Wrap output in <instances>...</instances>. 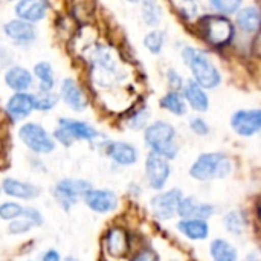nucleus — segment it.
Here are the masks:
<instances>
[{"mask_svg": "<svg viewBox=\"0 0 261 261\" xmlns=\"http://www.w3.org/2000/svg\"><path fill=\"white\" fill-rule=\"evenodd\" d=\"M170 81H171V84H173V86H176V87H180V84H182L180 76H179L174 70H171V72H170Z\"/></svg>", "mask_w": 261, "mask_h": 261, "instance_id": "58836bf2", "label": "nucleus"}, {"mask_svg": "<svg viewBox=\"0 0 261 261\" xmlns=\"http://www.w3.org/2000/svg\"><path fill=\"white\" fill-rule=\"evenodd\" d=\"M61 96H63L64 102L70 109H73L76 112H81L87 106V98L84 96L83 90L80 89V86L72 78L63 80V83H61Z\"/></svg>", "mask_w": 261, "mask_h": 261, "instance_id": "2eb2a0df", "label": "nucleus"}, {"mask_svg": "<svg viewBox=\"0 0 261 261\" xmlns=\"http://www.w3.org/2000/svg\"><path fill=\"white\" fill-rule=\"evenodd\" d=\"M245 261H261V258L258 254H249V255L246 257V260Z\"/></svg>", "mask_w": 261, "mask_h": 261, "instance_id": "a19ab883", "label": "nucleus"}, {"mask_svg": "<svg viewBox=\"0 0 261 261\" xmlns=\"http://www.w3.org/2000/svg\"><path fill=\"white\" fill-rule=\"evenodd\" d=\"M5 81L11 89L17 90V93H23L32 86V75L24 67L14 66L5 73Z\"/></svg>", "mask_w": 261, "mask_h": 261, "instance_id": "aec40b11", "label": "nucleus"}, {"mask_svg": "<svg viewBox=\"0 0 261 261\" xmlns=\"http://www.w3.org/2000/svg\"><path fill=\"white\" fill-rule=\"evenodd\" d=\"M170 165L167 159L161 154L150 153L147 161H145V176L148 179V184L153 190H161L167 184L170 177Z\"/></svg>", "mask_w": 261, "mask_h": 261, "instance_id": "6e6552de", "label": "nucleus"}, {"mask_svg": "<svg viewBox=\"0 0 261 261\" xmlns=\"http://www.w3.org/2000/svg\"><path fill=\"white\" fill-rule=\"evenodd\" d=\"M23 217H24L26 220H29L34 226H40V225L43 223V217H41V214H40L37 210H34V208H24Z\"/></svg>", "mask_w": 261, "mask_h": 261, "instance_id": "c9c22d12", "label": "nucleus"}, {"mask_svg": "<svg viewBox=\"0 0 261 261\" xmlns=\"http://www.w3.org/2000/svg\"><path fill=\"white\" fill-rule=\"evenodd\" d=\"M147 119H148V112H145V110H139V112H138V113H135V116L130 119L128 125H130L132 128H141V127H144V125H145Z\"/></svg>", "mask_w": 261, "mask_h": 261, "instance_id": "f704fd0d", "label": "nucleus"}, {"mask_svg": "<svg viewBox=\"0 0 261 261\" xmlns=\"http://www.w3.org/2000/svg\"><path fill=\"white\" fill-rule=\"evenodd\" d=\"M182 58L185 64L191 69L194 81L199 86H202L203 89H214L220 84L222 75L205 52L194 47H185L182 50Z\"/></svg>", "mask_w": 261, "mask_h": 261, "instance_id": "f257e3e1", "label": "nucleus"}, {"mask_svg": "<svg viewBox=\"0 0 261 261\" xmlns=\"http://www.w3.org/2000/svg\"><path fill=\"white\" fill-rule=\"evenodd\" d=\"M232 167L229 159L222 153H205L191 165L190 174L197 180L223 179L231 173Z\"/></svg>", "mask_w": 261, "mask_h": 261, "instance_id": "7ed1b4c3", "label": "nucleus"}, {"mask_svg": "<svg viewBox=\"0 0 261 261\" xmlns=\"http://www.w3.org/2000/svg\"><path fill=\"white\" fill-rule=\"evenodd\" d=\"M184 200L182 191L174 188L167 193L158 194L151 199V210L161 220H168L174 214H179V206Z\"/></svg>", "mask_w": 261, "mask_h": 261, "instance_id": "423d86ee", "label": "nucleus"}, {"mask_svg": "<svg viewBox=\"0 0 261 261\" xmlns=\"http://www.w3.org/2000/svg\"><path fill=\"white\" fill-rule=\"evenodd\" d=\"M173 261H176V260H173Z\"/></svg>", "mask_w": 261, "mask_h": 261, "instance_id": "79ce46f5", "label": "nucleus"}, {"mask_svg": "<svg viewBox=\"0 0 261 261\" xmlns=\"http://www.w3.org/2000/svg\"><path fill=\"white\" fill-rule=\"evenodd\" d=\"M214 214V208L208 203H202L194 197H184L179 206V216L185 220H205Z\"/></svg>", "mask_w": 261, "mask_h": 261, "instance_id": "f8f14e48", "label": "nucleus"}, {"mask_svg": "<svg viewBox=\"0 0 261 261\" xmlns=\"http://www.w3.org/2000/svg\"><path fill=\"white\" fill-rule=\"evenodd\" d=\"M47 3L43 0H21L15 5V14L23 21H38L46 15Z\"/></svg>", "mask_w": 261, "mask_h": 261, "instance_id": "dca6fc26", "label": "nucleus"}, {"mask_svg": "<svg viewBox=\"0 0 261 261\" xmlns=\"http://www.w3.org/2000/svg\"><path fill=\"white\" fill-rule=\"evenodd\" d=\"M34 109H35V96L26 92L12 95L6 102V112L12 121L24 119L26 116L31 115Z\"/></svg>", "mask_w": 261, "mask_h": 261, "instance_id": "9b49d317", "label": "nucleus"}, {"mask_svg": "<svg viewBox=\"0 0 261 261\" xmlns=\"http://www.w3.org/2000/svg\"><path fill=\"white\" fill-rule=\"evenodd\" d=\"M200 28L205 40L214 46H223L234 35L232 23L222 15H205L200 20Z\"/></svg>", "mask_w": 261, "mask_h": 261, "instance_id": "20e7f679", "label": "nucleus"}, {"mask_svg": "<svg viewBox=\"0 0 261 261\" xmlns=\"http://www.w3.org/2000/svg\"><path fill=\"white\" fill-rule=\"evenodd\" d=\"M164 41H165V34L162 31H153L147 34L144 38V44L151 54H159L162 50Z\"/></svg>", "mask_w": 261, "mask_h": 261, "instance_id": "c85d7f7f", "label": "nucleus"}, {"mask_svg": "<svg viewBox=\"0 0 261 261\" xmlns=\"http://www.w3.org/2000/svg\"><path fill=\"white\" fill-rule=\"evenodd\" d=\"M254 52H255V55H258L261 58V32L257 35V38L254 41Z\"/></svg>", "mask_w": 261, "mask_h": 261, "instance_id": "ea45409f", "label": "nucleus"}, {"mask_svg": "<svg viewBox=\"0 0 261 261\" xmlns=\"http://www.w3.org/2000/svg\"><path fill=\"white\" fill-rule=\"evenodd\" d=\"M132 261H159V257L151 249H145V251L139 252Z\"/></svg>", "mask_w": 261, "mask_h": 261, "instance_id": "e433bc0d", "label": "nucleus"}, {"mask_svg": "<svg viewBox=\"0 0 261 261\" xmlns=\"http://www.w3.org/2000/svg\"><path fill=\"white\" fill-rule=\"evenodd\" d=\"M232 128L240 136H252L261 130V110H239L231 118Z\"/></svg>", "mask_w": 261, "mask_h": 261, "instance_id": "1a4fd4ad", "label": "nucleus"}, {"mask_svg": "<svg viewBox=\"0 0 261 261\" xmlns=\"http://www.w3.org/2000/svg\"><path fill=\"white\" fill-rule=\"evenodd\" d=\"M211 257L214 261H239L237 251L223 239H217L211 243Z\"/></svg>", "mask_w": 261, "mask_h": 261, "instance_id": "b1692460", "label": "nucleus"}, {"mask_svg": "<svg viewBox=\"0 0 261 261\" xmlns=\"http://www.w3.org/2000/svg\"><path fill=\"white\" fill-rule=\"evenodd\" d=\"M177 229L191 240H205L210 234V226L205 220H180Z\"/></svg>", "mask_w": 261, "mask_h": 261, "instance_id": "5701e85b", "label": "nucleus"}, {"mask_svg": "<svg viewBox=\"0 0 261 261\" xmlns=\"http://www.w3.org/2000/svg\"><path fill=\"white\" fill-rule=\"evenodd\" d=\"M32 226H34V225H32L29 220H26V219H23V220H14V222L9 225V231H11V234H24V232H28Z\"/></svg>", "mask_w": 261, "mask_h": 261, "instance_id": "473e14b6", "label": "nucleus"}, {"mask_svg": "<svg viewBox=\"0 0 261 261\" xmlns=\"http://www.w3.org/2000/svg\"><path fill=\"white\" fill-rule=\"evenodd\" d=\"M23 213H24V208H21L18 203H14V202H5L0 206V217L3 220H12L14 222V219L23 216Z\"/></svg>", "mask_w": 261, "mask_h": 261, "instance_id": "c756f323", "label": "nucleus"}, {"mask_svg": "<svg viewBox=\"0 0 261 261\" xmlns=\"http://www.w3.org/2000/svg\"><path fill=\"white\" fill-rule=\"evenodd\" d=\"M184 93H185V98L187 101L190 102V106L197 110V112H206L208 107H210V99L203 90L202 86H199L194 80L188 81L185 89H184Z\"/></svg>", "mask_w": 261, "mask_h": 261, "instance_id": "412c9836", "label": "nucleus"}, {"mask_svg": "<svg viewBox=\"0 0 261 261\" xmlns=\"http://www.w3.org/2000/svg\"><path fill=\"white\" fill-rule=\"evenodd\" d=\"M210 5L220 14H232V12L239 11V8L242 6V2H239V0H214V2H210Z\"/></svg>", "mask_w": 261, "mask_h": 261, "instance_id": "7c9ffc66", "label": "nucleus"}, {"mask_svg": "<svg viewBox=\"0 0 261 261\" xmlns=\"http://www.w3.org/2000/svg\"><path fill=\"white\" fill-rule=\"evenodd\" d=\"M34 72L37 75V78L40 80V90L41 92H50V89L54 87V72L49 63H38L34 67Z\"/></svg>", "mask_w": 261, "mask_h": 261, "instance_id": "a878e982", "label": "nucleus"}, {"mask_svg": "<svg viewBox=\"0 0 261 261\" xmlns=\"http://www.w3.org/2000/svg\"><path fill=\"white\" fill-rule=\"evenodd\" d=\"M142 17L145 23L151 28L158 26L162 20V12L158 3L154 2H144L142 3Z\"/></svg>", "mask_w": 261, "mask_h": 261, "instance_id": "cd10ccee", "label": "nucleus"}, {"mask_svg": "<svg viewBox=\"0 0 261 261\" xmlns=\"http://www.w3.org/2000/svg\"><path fill=\"white\" fill-rule=\"evenodd\" d=\"M107 153L110 158L119 165H132L138 159V151L133 145L127 142H110L107 147Z\"/></svg>", "mask_w": 261, "mask_h": 261, "instance_id": "6ab92c4d", "label": "nucleus"}, {"mask_svg": "<svg viewBox=\"0 0 261 261\" xmlns=\"http://www.w3.org/2000/svg\"><path fill=\"white\" fill-rule=\"evenodd\" d=\"M145 142L151 148L153 153L164 156L165 159H173L177 154L176 144V130L173 125L158 121L147 127L145 130Z\"/></svg>", "mask_w": 261, "mask_h": 261, "instance_id": "f03ea898", "label": "nucleus"}, {"mask_svg": "<svg viewBox=\"0 0 261 261\" xmlns=\"http://www.w3.org/2000/svg\"><path fill=\"white\" fill-rule=\"evenodd\" d=\"M84 202L87 203V206L99 214H106L110 213L113 210H116L118 206V197L113 191L109 190H90L86 197Z\"/></svg>", "mask_w": 261, "mask_h": 261, "instance_id": "9d476101", "label": "nucleus"}, {"mask_svg": "<svg viewBox=\"0 0 261 261\" xmlns=\"http://www.w3.org/2000/svg\"><path fill=\"white\" fill-rule=\"evenodd\" d=\"M190 127H191V130H193L196 135H199V136H205V135H208V132H210V127H208L206 122H205L203 119H200V118H193V119L190 121Z\"/></svg>", "mask_w": 261, "mask_h": 261, "instance_id": "72a5a7b5", "label": "nucleus"}, {"mask_svg": "<svg viewBox=\"0 0 261 261\" xmlns=\"http://www.w3.org/2000/svg\"><path fill=\"white\" fill-rule=\"evenodd\" d=\"M237 24L245 32H257L261 28V12L255 6H245L237 12Z\"/></svg>", "mask_w": 261, "mask_h": 261, "instance_id": "4be33fe9", "label": "nucleus"}, {"mask_svg": "<svg viewBox=\"0 0 261 261\" xmlns=\"http://www.w3.org/2000/svg\"><path fill=\"white\" fill-rule=\"evenodd\" d=\"M20 139L24 142V145L32 150L34 153H40V154H46L50 153L55 148V142L54 139L49 136V133L38 124L34 122H28L24 124L20 132H18Z\"/></svg>", "mask_w": 261, "mask_h": 261, "instance_id": "39448f33", "label": "nucleus"}, {"mask_svg": "<svg viewBox=\"0 0 261 261\" xmlns=\"http://www.w3.org/2000/svg\"><path fill=\"white\" fill-rule=\"evenodd\" d=\"M161 106L164 109H167L168 112H171L173 115H177V116H182L187 113V106H185V101L184 98L176 92V90H171L170 93H167L162 99H161Z\"/></svg>", "mask_w": 261, "mask_h": 261, "instance_id": "393cba45", "label": "nucleus"}, {"mask_svg": "<svg viewBox=\"0 0 261 261\" xmlns=\"http://www.w3.org/2000/svg\"><path fill=\"white\" fill-rule=\"evenodd\" d=\"M106 251L113 258H124L128 251V237L127 232L121 228H112L104 242Z\"/></svg>", "mask_w": 261, "mask_h": 261, "instance_id": "ddd939ff", "label": "nucleus"}, {"mask_svg": "<svg viewBox=\"0 0 261 261\" xmlns=\"http://www.w3.org/2000/svg\"><path fill=\"white\" fill-rule=\"evenodd\" d=\"M41 261H61V258H60V254H58L57 251L50 249V251H47V252L43 255V260Z\"/></svg>", "mask_w": 261, "mask_h": 261, "instance_id": "4c0bfd02", "label": "nucleus"}, {"mask_svg": "<svg viewBox=\"0 0 261 261\" xmlns=\"http://www.w3.org/2000/svg\"><path fill=\"white\" fill-rule=\"evenodd\" d=\"M2 190L5 194H8L11 197L24 199V200H32V199L38 197V194H40V188H37L35 185L20 182L15 179H5L2 184Z\"/></svg>", "mask_w": 261, "mask_h": 261, "instance_id": "a211bd4d", "label": "nucleus"}, {"mask_svg": "<svg viewBox=\"0 0 261 261\" xmlns=\"http://www.w3.org/2000/svg\"><path fill=\"white\" fill-rule=\"evenodd\" d=\"M5 34L17 44H29L35 40V29L23 20H12L5 24Z\"/></svg>", "mask_w": 261, "mask_h": 261, "instance_id": "4468645a", "label": "nucleus"}, {"mask_svg": "<svg viewBox=\"0 0 261 261\" xmlns=\"http://www.w3.org/2000/svg\"><path fill=\"white\" fill-rule=\"evenodd\" d=\"M225 226L229 232L240 236L243 234L245 228H246V219L240 211H231L226 217H225Z\"/></svg>", "mask_w": 261, "mask_h": 261, "instance_id": "bb28decb", "label": "nucleus"}, {"mask_svg": "<svg viewBox=\"0 0 261 261\" xmlns=\"http://www.w3.org/2000/svg\"><path fill=\"white\" fill-rule=\"evenodd\" d=\"M60 127L63 132H66L69 135V138L73 139H84V141H92L95 138H98V132L90 127L86 122L81 121H73V119H67L63 118L60 119Z\"/></svg>", "mask_w": 261, "mask_h": 261, "instance_id": "f3484780", "label": "nucleus"}, {"mask_svg": "<svg viewBox=\"0 0 261 261\" xmlns=\"http://www.w3.org/2000/svg\"><path fill=\"white\" fill-rule=\"evenodd\" d=\"M58 102V96L52 92H41L35 96V109L37 110H49Z\"/></svg>", "mask_w": 261, "mask_h": 261, "instance_id": "2f4dec72", "label": "nucleus"}, {"mask_svg": "<svg viewBox=\"0 0 261 261\" xmlns=\"http://www.w3.org/2000/svg\"><path fill=\"white\" fill-rule=\"evenodd\" d=\"M90 190H92V187L86 180L64 179V180H60L57 184V187H55V196L60 200V203H63V206L66 210H69V206L72 203H76L81 196L86 197V194Z\"/></svg>", "mask_w": 261, "mask_h": 261, "instance_id": "0eeeda50", "label": "nucleus"}]
</instances>
